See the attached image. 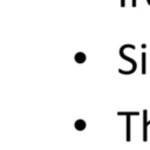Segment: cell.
I'll return each instance as SVG.
<instances>
[{
  "label": "cell",
  "mask_w": 150,
  "mask_h": 150,
  "mask_svg": "<svg viewBox=\"0 0 150 150\" xmlns=\"http://www.w3.org/2000/svg\"><path fill=\"white\" fill-rule=\"evenodd\" d=\"M74 59H75V61H76V62L82 63V62H84V61H86V54H84V53H82V52H79V53H76V54H75Z\"/></svg>",
  "instance_id": "obj_1"
},
{
  "label": "cell",
  "mask_w": 150,
  "mask_h": 150,
  "mask_svg": "<svg viewBox=\"0 0 150 150\" xmlns=\"http://www.w3.org/2000/svg\"><path fill=\"white\" fill-rule=\"evenodd\" d=\"M75 128L79 130H82L83 128H86V122L82 120H79L77 122H75Z\"/></svg>",
  "instance_id": "obj_2"
},
{
  "label": "cell",
  "mask_w": 150,
  "mask_h": 150,
  "mask_svg": "<svg viewBox=\"0 0 150 150\" xmlns=\"http://www.w3.org/2000/svg\"><path fill=\"white\" fill-rule=\"evenodd\" d=\"M142 71L145 73V54H142Z\"/></svg>",
  "instance_id": "obj_3"
},
{
  "label": "cell",
  "mask_w": 150,
  "mask_h": 150,
  "mask_svg": "<svg viewBox=\"0 0 150 150\" xmlns=\"http://www.w3.org/2000/svg\"><path fill=\"white\" fill-rule=\"evenodd\" d=\"M121 6H125V0H121Z\"/></svg>",
  "instance_id": "obj_4"
},
{
  "label": "cell",
  "mask_w": 150,
  "mask_h": 150,
  "mask_svg": "<svg viewBox=\"0 0 150 150\" xmlns=\"http://www.w3.org/2000/svg\"><path fill=\"white\" fill-rule=\"evenodd\" d=\"M131 5L135 7V6H136V0H131Z\"/></svg>",
  "instance_id": "obj_5"
},
{
  "label": "cell",
  "mask_w": 150,
  "mask_h": 150,
  "mask_svg": "<svg viewBox=\"0 0 150 150\" xmlns=\"http://www.w3.org/2000/svg\"><path fill=\"white\" fill-rule=\"evenodd\" d=\"M146 2H148V4H149V5H150V0H146Z\"/></svg>",
  "instance_id": "obj_6"
}]
</instances>
